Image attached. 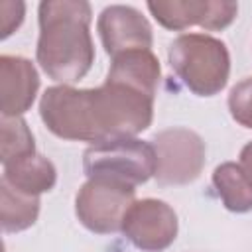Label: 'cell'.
Segmentation results:
<instances>
[{
  "instance_id": "obj_13",
  "label": "cell",
  "mask_w": 252,
  "mask_h": 252,
  "mask_svg": "<svg viewBox=\"0 0 252 252\" xmlns=\"http://www.w3.org/2000/svg\"><path fill=\"white\" fill-rule=\"evenodd\" d=\"M213 185L222 205L232 213L252 211V181L242 171L240 163L224 161L213 171Z\"/></svg>"
},
{
  "instance_id": "obj_18",
  "label": "cell",
  "mask_w": 252,
  "mask_h": 252,
  "mask_svg": "<svg viewBox=\"0 0 252 252\" xmlns=\"http://www.w3.org/2000/svg\"><path fill=\"white\" fill-rule=\"evenodd\" d=\"M240 167H242V171L248 175V179L252 181V142H248V144L240 150Z\"/></svg>"
},
{
  "instance_id": "obj_4",
  "label": "cell",
  "mask_w": 252,
  "mask_h": 252,
  "mask_svg": "<svg viewBox=\"0 0 252 252\" xmlns=\"http://www.w3.org/2000/svg\"><path fill=\"white\" fill-rule=\"evenodd\" d=\"M83 169L89 179H106L136 187L156 175V152L150 142L122 138L85 150Z\"/></svg>"
},
{
  "instance_id": "obj_17",
  "label": "cell",
  "mask_w": 252,
  "mask_h": 252,
  "mask_svg": "<svg viewBox=\"0 0 252 252\" xmlns=\"http://www.w3.org/2000/svg\"><path fill=\"white\" fill-rule=\"evenodd\" d=\"M26 4L14 0H0V37H10L24 22Z\"/></svg>"
},
{
  "instance_id": "obj_12",
  "label": "cell",
  "mask_w": 252,
  "mask_h": 252,
  "mask_svg": "<svg viewBox=\"0 0 252 252\" xmlns=\"http://www.w3.org/2000/svg\"><path fill=\"white\" fill-rule=\"evenodd\" d=\"M2 167H4L2 181L14 191L24 193V195L39 197L41 193L51 191L57 181L55 165L39 154L24 156Z\"/></svg>"
},
{
  "instance_id": "obj_14",
  "label": "cell",
  "mask_w": 252,
  "mask_h": 252,
  "mask_svg": "<svg viewBox=\"0 0 252 252\" xmlns=\"http://www.w3.org/2000/svg\"><path fill=\"white\" fill-rule=\"evenodd\" d=\"M39 197L24 195L0 181V220L4 232H22L30 228L39 215Z\"/></svg>"
},
{
  "instance_id": "obj_8",
  "label": "cell",
  "mask_w": 252,
  "mask_h": 252,
  "mask_svg": "<svg viewBox=\"0 0 252 252\" xmlns=\"http://www.w3.org/2000/svg\"><path fill=\"white\" fill-rule=\"evenodd\" d=\"M148 10L163 28L173 32H183L191 26L217 32L232 24L238 14V4L222 0H169L148 2Z\"/></svg>"
},
{
  "instance_id": "obj_2",
  "label": "cell",
  "mask_w": 252,
  "mask_h": 252,
  "mask_svg": "<svg viewBox=\"0 0 252 252\" xmlns=\"http://www.w3.org/2000/svg\"><path fill=\"white\" fill-rule=\"evenodd\" d=\"M35 59L43 73L63 85L81 81L94 63L91 4L83 0H45L39 4Z\"/></svg>"
},
{
  "instance_id": "obj_7",
  "label": "cell",
  "mask_w": 252,
  "mask_h": 252,
  "mask_svg": "<svg viewBox=\"0 0 252 252\" xmlns=\"http://www.w3.org/2000/svg\"><path fill=\"white\" fill-rule=\"evenodd\" d=\"M120 232L142 252H161L177 236V215L159 199H142L128 209Z\"/></svg>"
},
{
  "instance_id": "obj_1",
  "label": "cell",
  "mask_w": 252,
  "mask_h": 252,
  "mask_svg": "<svg viewBox=\"0 0 252 252\" xmlns=\"http://www.w3.org/2000/svg\"><path fill=\"white\" fill-rule=\"evenodd\" d=\"M39 116L57 138L94 146L144 132L154 118V96L112 81L96 89L55 85L41 94Z\"/></svg>"
},
{
  "instance_id": "obj_3",
  "label": "cell",
  "mask_w": 252,
  "mask_h": 252,
  "mask_svg": "<svg viewBox=\"0 0 252 252\" xmlns=\"http://www.w3.org/2000/svg\"><path fill=\"white\" fill-rule=\"evenodd\" d=\"M167 59L179 81L197 96L220 93L230 75L226 45L209 33H181L169 43Z\"/></svg>"
},
{
  "instance_id": "obj_5",
  "label": "cell",
  "mask_w": 252,
  "mask_h": 252,
  "mask_svg": "<svg viewBox=\"0 0 252 252\" xmlns=\"http://www.w3.org/2000/svg\"><path fill=\"white\" fill-rule=\"evenodd\" d=\"M134 203L136 187L106 179H89L75 197V215L87 230L112 234L122 230L124 217Z\"/></svg>"
},
{
  "instance_id": "obj_15",
  "label": "cell",
  "mask_w": 252,
  "mask_h": 252,
  "mask_svg": "<svg viewBox=\"0 0 252 252\" xmlns=\"http://www.w3.org/2000/svg\"><path fill=\"white\" fill-rule=\"evenodd\" d=\"M30 154H35V144H33V134L30 132L26 120L22 116H2V142H0L2 165Z\"/></svg>"
},
{
  "instance_id": "obj_10",
  "label": "cell",
  "mask_w": 252,
  "mask_h": 252,
  "mask_svg": "<svg viewBox=\"0 0 252 252\" xmlns=\"http://www.w3.org/2000/svg\"><path fill=\"white\" fill-rule=\"evenodd\" d=\"M39 75L33 63L20 55L0 57V110L2 116H22L35 100Z\"/></svg>"
},
{
  "instance_id": "obj_16",
  "label": "cell",
  "mask_w": 252,
  "mask_h": 252,
  "mask_svg": "<svg viewBox=\"0 0 252 252\" xmlns=\"http://www.w3.org/2000/svg\"><path fill=\"white\" fill-rule=\"evenodd\" d=\"M230 116L244 128L252 130V77L236 83L228 94Z\"/></svg>"
},
{
  "instance_id": "obj_6",
  "label": "cell",
  "mask_w": 252,
  "mask_h": 252,
  "mask_svg": "<svg viewBox=\"0 0 252 252\" xmlns=\"http://www.w3.org/2000/svg\"><path fill=\"white\" fill-rule=\"evenodd\" d=\"M156 152V179L159 185H187L205 165V142L189 128H167L150 140Z\"/></svg>"
},
{
  "instance_id": "obj_9",
  "label": "cell",
  "mask_w": 252,
  "mask_h": 252,
  "mask_svg": "<svg viewBox=\"0 0 252 252\" xmlns=\"http://www.w3.org/2000/svg\"><path fill=\"white\" fill-rule=\"evenodd\" d=\"M96 30L104 45V51L110 57H116L132 49H152V26L132 6H106L98 16Z\"/></svg>"
},
{
  "instance_id": "obj_11",
  "label": "cell",
  "mask_w": 252,
  "mask_h": 252,
  "mask_svg": "<svg viewBox=\"0 0 252 252\" xmlns=\"http://www.w3.org/2000/svg\"><path fill=\"white\" fill-rule=\"evenodd\" d=\"M159 71H161L159 61L152 53V49H132L112 57L106 81L122 83L146 94L156 96Z\"/></svg>"
}]
</instances>
